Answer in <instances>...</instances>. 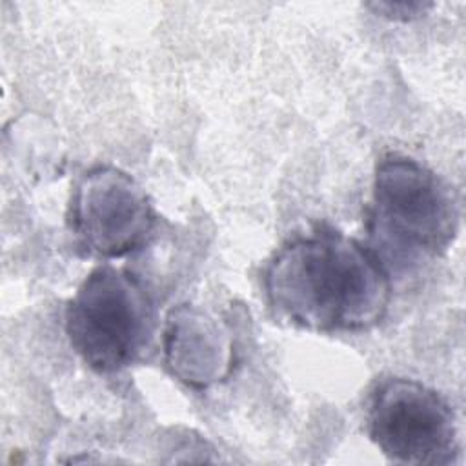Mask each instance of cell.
Segmentation results:
<instances>
[{
	"instance_id": "cell-1",
	"label": "cell",
	"mask_w": 466,
	"mask_h": 466,
	"mask_svg": "<svg viewBox=\"0 0 466 466\" xmlns=\"http://www.w3.org/2000/svg\"><path fill=\"white\" fill-rule=\"evenodd\" d=\"M277 319L315 333L377 328L391 302V277L375 248L333 228L286 240L262 271Z\"/></svg>"
},
{
	"instance_id": "cell-2",
	"label": "cell",
	"mask_w": 466,
	"mask_h": 466,
	"mask_svg": "<svg viewBox=\"0 0 466 466\" xmlns=\"http://www.w3.org/2000/svg\"><path fill=\"white\" fill-rule=\"evenodd\" d=\"M157 331V308L144 280L109 262L95 266L66 306V335L98 373L137 364Z\"/></svg>"
},
{
	"instance_id": "cell-3",
	"label": "cell",
	"mask_w": 466,
	"mask_h": 466,
	"mask_svg": "<svg viewBox=\"0 0 466 466\" xmlns=\"http://www.w3.org/2000/svg\"><path fill=\"white\" fill-rule=\"evenodd\" d=\"M459 204L451 187L426 164L386 153L375 166L370 229L410 255H441L457 237Z\"/></svg>"
},
{
	"instance_id": "cell-4",
	"label": "cell",
	"mask_w": 466,
	"mask_h": 466,
	"mask_svg": "<svg viewBox=\"0 0 466 466\" xmlns=\"http://www.w3.org/2000/svg\"><path fill=\"white\" fill-rule=\"evenodd\" d=\"M366 431L399 464H450L459 451L457 417L448 399L408 377H388L373 388L366 408Z\"/></svg>"
},
{
	"instance_id": "cell-5",
	"label": "cell",
	"mask_w": 466,
	"mask_h": 466,
	"mask_svg": "<svg viewBox=\"0 0 466 466\" xmlns=\"http://www.w3.org/2000/svg\"><path fill=\"white\" fill-rule=\"evenodd\" d=\"M67 224L84 255L111 260L149 240L157 213L133 175L111 164H96L73 186Z\"/></svg>"
},
{
	"instance_id": "cell-6",
	"label": "cell",
	"mask_w": 466,
	"mask_h": 466,
	"mask_svg": "<svg viewBox=\"0 0 466 466\" xmlns=\"http://www.w3.org/2000/svg\"><path fill=\"white\" fill-rule=\"evenodd\" d=\"M162 351L167 371L193 390L228 380L237 360L229 326L195 304L169 309L162 328Z\"/></svg>"
},
{
	"instance_id": "cell-7",
	"label": "cell",
	"mask_w": 466,
	"mask_h": 466,
	"mask_svg": "<svg viewBox=\"0 0 466 466\" xmlns=\"http://www.w3.org/2000/svg\"><path fill=\"white\" fill-rule=\"evenodd\" d=\"M377 16L399 22H410L424 16L433 4L430 2H370L366 4Z\"/></svg>"
}]
</instances>
